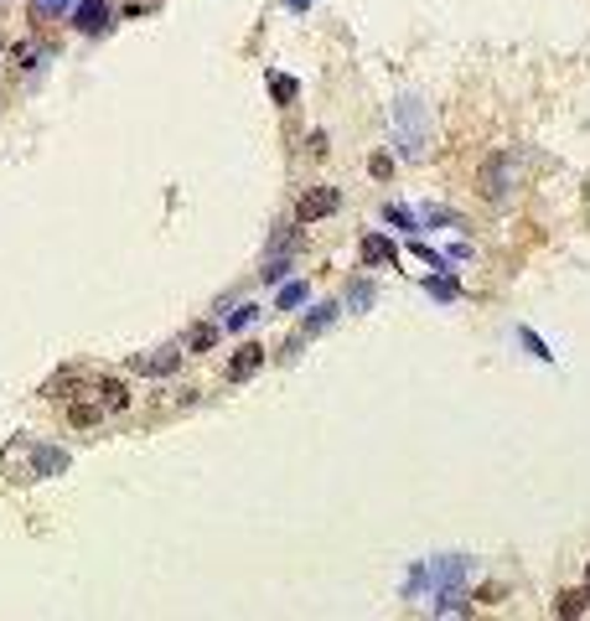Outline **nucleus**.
<instances>
[{"label": "nucleus", "instance_id": "obj_7", "mask_svg": "<svg viewBox=\"0 0 590 621\" xmlns=\"http://www.w3.org/2000/svg\"><path fill=\"white\" fill-rule=\"evenodd\" d=\"M357 306V311H363V306H373V285H353V296H347Z\"/></svg>", "mask_w": 590, "mask_h": 621}, {"label": "nucleus", "instance_id": "obj_5", "mask_svg": "<svg viewBox=\"0 0 590 621\" xmlns=\"http://www.w3.org/2000/svg\"><path fill=\"white\" fill-rule=\"evenodd\" d=\"M73 5H78V0H31V11H36L42 21H58V16H68V11H73Z\"/></svg>", "mask_w": 590, "mask_h": 621}, {"label": "nucleus", "instance_id": "obj_8", "mask_svg": "<svg viewBox=\"0 0 590 621\" xmlns=\"http://www.w3.org/2000/svg\"><path fill=\"white\" fill-rule=\"evenodd\" d=\"M212 342H218V331H212V326H197V331H192V347H212Z\"/></svg>", "mask_w": 590, "mask_h": 621}, {"label": "nucleus", "instance_id": "obj_3", "mask_svg": "<svg viewBox=\"0 0 590 621\" xmlns=\"http://www.w3.org/2000/svg\"><path fill=\"white\" fill-rule=\"evenodd\" d=\"M384 259H394V243L388 238H363V265H384Z\"/></svg>", "mask_w": 590, "mask_h": 621}, {"label": "nucleus", "instance_id": "obj_11", "mask_svg": "<svg viewBox=\"0 0 590 621\" xmlns=\"http://www.w3.org/2000/svg\"><path fill=\"white\" fill-rule=\"evenodd\" d=\"M586 591H590V575H586Z\"/></svg>", "mask_w": 590, "mask_h": 621}, {"label": "nucleus", "instance_id": "obj_6", "mask_svg": "<svg viewBox=\"0 0 590 621\" xmlns=\"http://www.w3.org/2000/svg\"><path fill=\"white\" fill-rule=\"evenodd\" d=\"M300 300H306V285H285V291H280V306H285V311L300 306Z\"/></svg>", "mask_w": 590, "mask_h": 621}, {"label": "nucleus", "instance_id": "obj_2", "mask_svg": "<svg viewBox=\"0 0 590 621\" xmlns=\"http://www.w3.org/2000/svg\"><path fill=\"white\" fill-rule=\"evenodd\" d=\"M326 212H337V192H331V187L300 203V218H306V223H311V218H326Z\"/></svg>", "mask_w": 590, "mask_h": 621}, {"label": "nucleus", "instance_id": "obj_1", "mask_svg": "<svg viewBox=\"0 0 590 621\" xmlns=\"http://www.w3.org/2000/svg\"><path fill=\"white\" fill-rule=\"evenodd\" d=\"M73 27L78 31H104L109 27V5H104V0H78V5H73Z\"/></svg>", "mask_w": 590, "mask_h": 621}, {"label": "nucleus", "instance_id": "obj_9", "mask_svg": "<svg viewBox=\"0 0 590 621\" xmlns=\"http://www.w3.org/2000/svg\"><path fill=\"white\" fill-rule=\"evenodd\" d=\"M430 291H435L441 300H450V296H456V285H450V280H430Z\"/></svg>", "mask_w": 590, "mask_h": 621}, {"label": "nucleus", "instance_id": "obj_10", "mask_svg": "<svg viewBox=\"0 0 590 621\" xmlns=\"http://www.w3.org/2000/svg\"><path fill=\"white\" fill-rule=\"evenodd\" d=\"M291 5H306V0H291Z\"/></svg>", "mask_w": 590, "mask_h": 621}, {"label": "nucleus", "instance_id": "obj_4", "mask_svg": "<svg viewBox=\"0 0 590 621\" xmlns=\"http://www.w3.org/2000/svg\"><path fill=\"white\" fill-rule=\"evenodd\" d=\"M259 362H265V347H243V353L234 357V368H228V373H234V378H249Z\"/></svg>", "mask_w": 590, "mask_h": 621}]
</instances>
